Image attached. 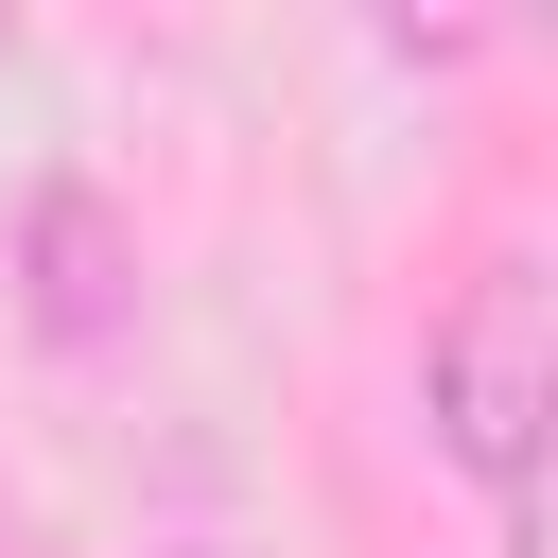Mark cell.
<instances>
[{
	"label": "cell",
	"mask_w": 558,
	"mask_h": 558,
	"mask_svg": "<svg viewBox=\"0 0 558 558\" xmlns=\"http://www.w3.org/2000/svg\"><path fill=\"white\" fill-rule=\"evenodd\" d=\"M541 418H558V279L506 244V262H471V279L436 296V331H418V436L523 523V488H541Z\"/></svg>",
	"instance_id": "cell-1"
},
{
	"label": "cell",
	"mask_w": 558,
	"mask_h": 558,
	"mask_svg": "<svg viewBox=\"0 0 558 558\" xmlns=\"http://www.w3.org/2000/svg\"><path fill=\"white\" fill-rule=\"evenodd\" d=\"M0 262H17V314H35L52 349H105V331L140 314V227H122L105 174H35L17 227H0Z\"/></svg>",
	"instance_id": "cell-2"
}]
</instances>
